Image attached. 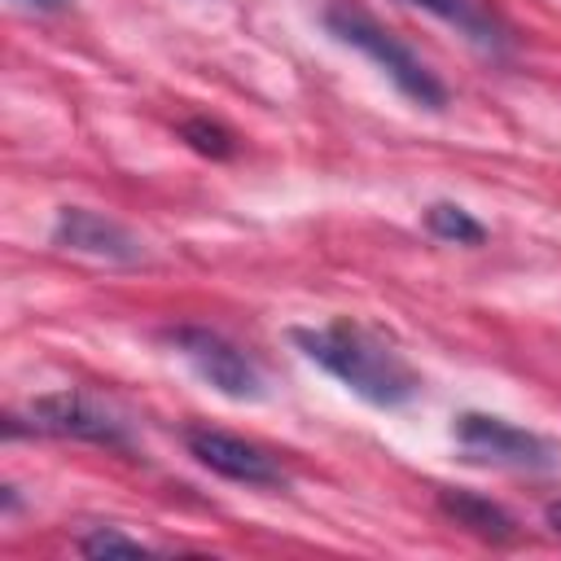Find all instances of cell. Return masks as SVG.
Instances as JSON below:
<instances>
[{"label":"cell","mask_w":561,"mask_h":561,"mask_svg":"<svg viewBox=\"0 0 561 561\" xmlns=\"http://www.w3.org/2000/svg\"><path fill=\"white\" fill-rule=\"evenodd\" d=\"M289 337L311 364H320L373 408H403L421 394V377L408 368V359L364 324L333 320L320 329H289Z\"/></svg>","instance_id":"6da1fadb"},{"label":"cell","mask_w":561,"mask_h":561,"mask_svg":"<svg viewBox=\"0 0 561 561\" xmlns=\"http://www.w3.org/2000/svg\"><path fill=\"white\" fill-rule=\"evenodd\" d=\"M320 22H324V31H329L333 39L359 48L408 101H416V105H425V110H443V105H447V88L438 83V75H434L408 44H399L386 26H377L364 9H355V4H329V9L320 13Z\"/></svg>","instance_id":"7a4b0ae2"},{"label":"cell","mask_w":561,"mask_h":561,"mask_svg":"<svg viewBox=\"0 0 561 561\" xmlns=\"http://www.w3.org/2000/svg\"><path fill=\"white\" fill-rule=\"evenodd\" d=\"M167 342L188 359V368L210 386L219 390L224 399H237V403H259L267 394V381L259 373V364L232 346L224 333L206 329V324H175L167 329Z\"/></svg>","instance_id":"3957f363"},{"label":"cell","mask_w":561,"mask_h":561,"mask_svg":"<svg viewBox=\"0 0 561 561\" xmlns=\"http://www.w3.org/2000/svg\"><path fill=\"white\" fill-rule=\"evenodd\" d=\"M456 447L469 460L482 465H500V469H526V473H548L557 469V447L513 421L486 416V412H460L451 425Z\"/></svg>","instance_id":"277c9868"},{"label":"cell","mask_w":561,"mask_h":561,"mask_svg":"<svg viewBox=\"0 0 561 561\" xmlns=\"http://www.w3.org/2000/svg\"><path fill=\"white\" fill-rule=\"evenodd\" d=\"M31 430L35 434H53V438H75V443H92V447H110V451H131V425L110 412L105 403L79 394V390H53L39 394L31 408Z\"/></svg>","instance_id":"5b68a950"},{"label":"cell","mask_w":561,"mask_h":561,"mask_svg":"<svg viewBox=\"0 0 561 561\" xmlns=\"http://www.w3.org/2000/svg\"><path fill=\"white\" fill-rule=\"evenodd\" d=\"M184 447L197 465H206L210 473L228 478V482H241V486H285L289 473L280 469V460L272 451H263L259 443L250 438H237L228 430H215V425H188L184 430Z\"/></svg>","instance_id":"8992f818"},{"label":"cell","mask_w":561,"mask_h":561,"mask_svg":"<svg viewBox=\"0 0 561 561\" xmlns=\"http://www.w3.org/2000/svg\"><path fill=\"white\" fill-rule=\"evenodd\" d=\"M53 245L83 254V259H96V263H118V267L145 263V241L127 224H118L101 210H88V206H61L57 210Z\"/></svg>","instance_id":"52a82bcc"},{"label":"cell","mask_w":561,"mask_h":561,"mask_svg":"<svg viewBox=\"0 0 561 561\" xmlns=\"http://www.w3.org/2000/svg\"><path fill=\"white\" fill-rule=\"evenodd\" d=\"M399 4L425 9V13H434L438 22L456 26V35H465V44L478 48L482 57H491V61H504L508 48H513V31H508L482 0H399Z\"/></svg>","instance_id":"ba28073f"},{"label":"cell","mask_w":561,"mask_h":561,"mask_svg":"<svg viewBox=\"0 0 561 561\" xmlns=\"http://www.w3.org/2000/svg\"><path fill=\"white\" fill-rule=\"evenodd\" d=\"M438 513L451 517L456 526H465L469 535L486 539V543H513L522 535L517 517L504 504H495L478 491H438Z\"/></svg>","instance_id":"9c48e42d"},{"label":"cell","mask_w":561,"mask_h":561,"mask_svg":"<svg viewBox=\"0 0 561 561\" xmlns=\"http://www.w3.org/2000/svg\"><path fill=\"white\" fill-rule=\"evenodd\" d=\"M425 228H430V237L451 241V245H482V241H486V228H482L465 206H456V202H434V206H425Z\"/></svg>","instance_id":"30bf717a"},{"label":"cell","mask_w":561,"mask_h":561,"mask_svg":"<svg viewBox=\"0 0 561 561\" xmlns=\"http://www.w3.org/2000/svg\"><path fill=\"white\" fill-rule=\"evenodd\" d=\"M180 140H184L188 149H197L202 158H232V149H237L232 131H224V127L210 123V118H184V123H180Z\"/></svg>","instance_id":"8fae6325"},{"label":"cell","mask_w":561,"mask_h":561,"mask_svg":"<svg viewBox=\"0 0 561 561\" xmlns=\"http://www.w3.org/2000/svg\"><path fill=\"white\" fill-rule=\"evenodd\" d=\"M79 552H83V557H145V552H153V548L140 543V539H131V535H123V530L96 526V530H88V535L79 539Z\"/></svg>","instance_id":"7c38bea8"},{"label":"cell","mask_w":561,"mask_h":561,"mask_svg":"<svg viewBox=\"0 0 561 561\" xmlns=\"http://www.w3.org/2000/svg\"><path fill=\"white\" fill-rule=\"evenodd\" d=\"M543 522H548V526H552V530L561 535V500H552V504L543 508Z\"/></svg>","instance_id":"4fadbf2b"},{"label":"cell","mask_w":561,"mask_h":561,"mask_svg":"<svg viewBox=\"0 0 561 561\" xmlns=\"http://www.w3.org/2000/svg\"><path fill=\"white\" fill-rule=\"evenodd\" d=\"M22 4H31V9H39V13H57V9H66L70 0H22Z\"/></svg>","instance_id":"5bb4252c"}]
</instances>
